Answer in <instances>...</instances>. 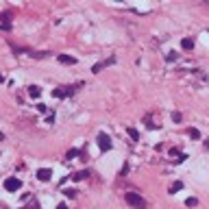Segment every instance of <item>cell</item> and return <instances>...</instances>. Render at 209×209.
<instances>
[{
    "label": "cell",
    "mask_w": 209,
    "mask_h": 209,
    "mask_svg": "<svg viewBox=\"0 0 209 209\" xmlns=\"http://www.w3.org/2000/svg\"><path fill=\"white\" fill-rule=\"evenodd\" d=\"M87 176H89V172H87V170H83V172L74 174V181H83V179H87Z\"/></svg>",
    "instance_id": "obj_11"
},
{
    "label": "cell",
    "mask_w": 209,
    "mask_h": 209,
    "mask_svg": "<svg viewBox=\"0 0 209 209\" xmlns=\"http://www.w3.org/2000/svg\"><path fill=\"white\" fill-rule=\"evenodd\" d=\"M57 209H68V207H65V205H59V207H57Z\"/></svg>",
    "instance_id": "obj_18"
},
{
    "label": "cell",
    "mask_w": 209,
    "mask_h": 209,
    "mask_svg": "<svg viewBox=\"0 0 209 209\" xmlns=\"http://www.w3.org/2000/svg\"><path fill=\"white\" fill-rule=\"evenodd\" d=\"M63 194H65L68 198H74V196H76V190H63Z\"/></svg>",
    "instance_id": "obj_12"
},
{
    "label": "cell",
    "mask_w": 209,
    "mask_h": 209,
    "mask_svg": "<svg viewBox=\"0 0 209 209\" xmlns=\"http://www.w3.org/2000/svg\"><path fill=\"white\" fill-rule=\"evenodd\" d=\"M124 201L131 205V207H135V209H146V201H144L139 194H135V192H128V194H124Z\"/></svg>",
    "instance_id": "obj_1"
},
{
    "label": "cell",
    "mask_w": 209,
    "mask_h": 209,
    "mask_svg": "<svg viewBox=\"0 0 209 209\" xmlns=\"http://www.w3.org/2000/svg\"><path fill=\"white\" fill-rule=\"evenodd\" d=\"M29 209H39V205H33V207H29Z\"/></svg>",
    "instance_id": "obj_19"
},
{
    "label": "cell",
    "mask_w": 209,
    "mask_h": 209,
    "mask_svg": "<svg viewBox=\"0 0 209 209\" xmlns=\"http://www.w3.org/2000/svg\"><path fill=\"white\" fill-rule=\"evenodd\" d=\"M29 94L35 98V96H39V94H42V87H37V85H31V87H29Z\"/></svg>",
    "instance_id": "obj_9"
},
{
    "label": "cell",
    "mask_w": 209,
    "mask_h": 209,
    "mask_svg": "<svg viewBox=\"0 0 209 209\" xmlns=\"http://www.w3.org/2000/svg\"><path fill=\"white\" fill-rule=\"evenodd\" d=\"M181 48H183V50H192V48H194V39H190V37H185V39L181 42Z\"/></svg>",
    "instance_id": "obj_8"
},
{
    "label": "cell",
    "mask_w": 209,
    "mask_h": 209,
    "mask_svg": "<svg viewBox=\"0 0 209 209\" xmlns=\"http://www.w3.org/2000/svg\"><path fill=\"white\" fill-rule=\"evenodd\" d=\"M176 57H179V55H176V52H168V57H166V59H168V61H174V59H176Z\"/></svg>",
    "instance_id": "obj_14"
},
{
    "label": "cell",
    "mask_w": 209,
    "mask_h": 209,
    "mask_svg": "<svg viewBox=\"0 0 209 209\" xmlns=\"http://www.w3.org/2000/svg\"><path fill=\"white\" fill-rule=\"evenodd\" d=\"M74 89L72 87H57V89H52V96H57V98H65V96H70Z\"/></svg>",
    "instance_id": "obj_4"
},
{
    "label": "cell",
    "mask_w": 209,
    "mask_h": 209,
    "mask_svg": "<svg viewBox=\"0 0 209 209\" xmlns=\"http://www.w3.org/2000/svg\"><path fill=\"white\" fill-rule=\"evenodd\" d=\"M57 59H59L63 65H74V63H76V59H74V57H68V55H59Z\"/></svg>",
    "instance_id": "obj_7"
},
{
    "label": "cell",
    "mask_w": 209,
    "mask_h": 209,
    "mask_svg": "<svg viewBox=\"0 0 209 209\" xmlns=\"http://www.w3.org/2000/svg\"><path fill=\"white\" fill-rule=\"evenodd\" d=\"M185 205H187V207H196V198H187Z\"/></svg>",
    "instance_id": "obj_13"
},
{
    "label": "cell",
    "mask_w": 209,
    "mask_h": 209,
    "mask_svg": "<svg viewBox=\"0 0 209 209\" xmlns=\"http://www.w3.org/2000/svg\"><path fill=\"white\" fill-rule=\"evenodd\" d=\"M172 120L174 122H181V113H172Z\"/></svg>",
    "instance_id": "obj_17"
},
{
    "label": "cell",
    "mask_w": 209,
    "mask_h": 209,
    "mask_svg": "<svg viewBox=\"0 0 209 209\" xmlns=\"http://www.w3.org/2000/svg\"><path fill=\"white\" fill-rule=\"evenodd\" d=\"M20 187H22V181H20L18 176H9V179L4 181V190H7V192H18Z\"/></svg>",
    "instance_id": "obj_2"
},
{
    "label": "cell",
    "mask_w": 209,
    "mask_h": 209,
    "mask_svg": "<svg viewBox=\"0 0 209 209\" xmlns=\"http://www.w3.org/2000/svg\"><path fill=\"white\" fill-rule=\"evenodd\" d=\"M126 133L131 135V139H133V142H137V139H139V133H137L133 126H128V128H126Z\"/></svg>",
    "instance_id": "obj_10"
},
{
    "label": "cell",
    "mask_w": 209,
    "mask_h": 209,
    "mask_svg": "<svg viewBox=\"0 0 209 209\" xmlns=\"http://www.w3.org/2000/svg\"><path fill=\"white\" fill-rule=\"evenodd\" d=\"M190 135H192V137H201V133H198L196 128H190Z\"/></svg>",
    "instance_id": "obj_15"
},
{
    "label": "cell",
    "mask_w": 209,
    "mask_h": 209,
    "mask_svg": "<svg viewBox=\"0 0 209 209\" xmlns=\"http://www.w3.org/2000/svg\"><path fill=\"white\" fill-rule=\"evenodd\" d=\"M98 146H100V150H109L111 148V137L107 135V133H98Z\"/></svg>",
    "instance_id": "obj_3"
},
{
    "label": "cell",
    "mask_w": 209,
    "mask_h": 209,
    "mask_svg": "<svg viewBox=\"0 0 209 209\" xmlns=\"http://www.w3.org/2000/svg\"><path fill=\"white\" fill-rule=\"evenodd\" d=\"M113 61H116V59H113V57H111V59H105V61H100V63H96V65H94V68H91V72H94V74H98V72H100V70H102V68H107V65H111V63H113Z\"/></svg>",
    "instance_id": "obj_5"
},
{
    "label": "cell",
    "mask_w": 209,
    "mask_h": 209,
    "mask_svg": "<svg viewBox=\"0 0 209 209\" xmlns=\"http://www.w3.org/2000/svg\"><path fill=\"white\" fill-rule=\"evenodd\" d=\"M50 176H52V172H50L48 168H42V170H37V179H39V181H48Z\"/></svg>",
    "instance_id": "obj_6"
},
{
    "label": "cell",
    "mask_w": 209,
    "mask_h": 209,
    "mask_svg": "<svg viewBox=\"0 0 209 209\" xmlns=\"http://www.w3.org/2000/svg\"><path fill=\"white\" fill-rule=\"evenodd\" d=\"M181 187H183V185H181V183H174V185H172V187H170V192H176V190H181Z\"/></svg>",
    "instance_id": "obj_16"
}]
</instances>
